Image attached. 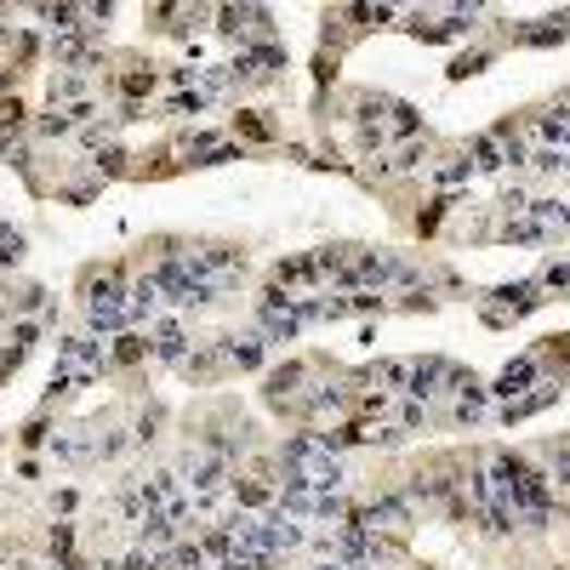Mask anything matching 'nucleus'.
<instances>
[{
	"label": "nucleus",
	"instance_id": "nucleus-3",
	"mask_svg": "<svg viewBox=\"0 0 570 570\" xmlns=\"http://www.w3.org/2000/svg\"><path fill=\"white\" fill-rule=\"evenodd\" d=\"M189 485L201 490V497H206V490H217V485H222V462H217V457H201V462H189Z\"/></svg>",
	"mask_w": 570,
	"mask_h": 570
},
{
	"label": "nucleus",
	"instance_id": "nucleus-4",
	"mask_svg": "<svg viewBox=\"0 0 570 570\" xmlns=\"http://www.w3.org/2000/svg\"><path fill=\"white\" fill-rule=\"evenodd\" d=\"M92 365H97V349H92V342H69V349H63V377H86Z\"/></svg>",
	"mask_w": 570,
	"mask_h": 570
},
{
	"label": "nucleus",
	"instance_id": "nucleus-6",
	"mask_svg": "<svg viewBox=\"0 0 570 570\" xmlns=\"http://www.w3.org/2000/svg\"><path fill=\"white\" fill-rule=\"evenodd\" d=\"M554 474H559V480H570V451H554Z\"/></svg>",
	"mask_w": 570,
	"mask_h": 570
},
{
	"label": "nucleus",
	"instance_id": "nucleus-2",
	"mask_svg": "<svg viewBox=\"0 0 570 570\" xmlns=\"http://www.w3.org/2000/svg\"><path fill=\"white\" fill-rule=\"evenodd\" d=\"M405 525V502H377V508H365L360 513V531L365 536H377V531H400Z\"/></svg>",
	"mask_w": 570,
	"mask_h": 570
},
{
	"label": "nucleus",
	"instance_id": "nucleus-1",
	"mask_svg": "<svg viewBox=\"0 0 570 570\" xmlns=\"http://www.w3.org/2000/svg\"><path fill=\"white\" fill-rule=\"evenodd\" d=\"M92 326H126V319H132V303H126V296H120V280H97L92 286Z\"/></svg>",
	"mask_w": 570,
	"mask_h": 570
},
{
	"label": "nucleus",
	"instance_id": "nucleus-5",
	"mask_svg": "<svg viewBox=\"0 0 570 570\" xmlns=\"http://www.w3.org/2000/svg\"><path fill=\"white\" fill-rule=\"evenodd\" d=\"M155 354H160V360H178V354H183V331H178V326H160Z\"/></svg>",
	"mask_w": 570,
	"mask_h": 570
}]
</instances>
